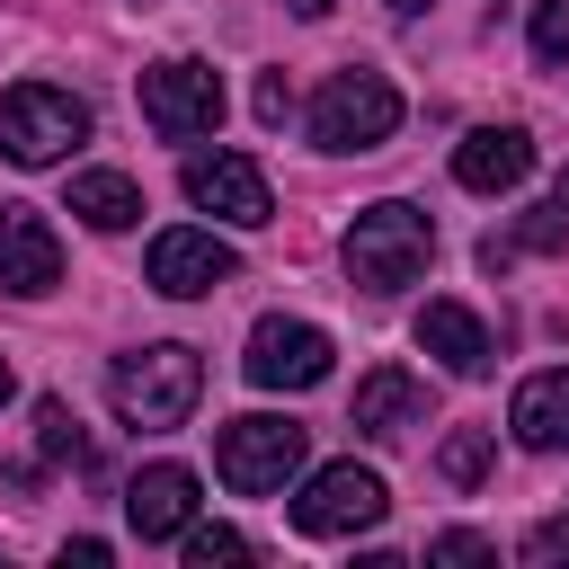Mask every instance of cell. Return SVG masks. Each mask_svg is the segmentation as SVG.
Wrapping results in <instances>:
<instances>
[{
	"instance_id": "cell-1",
	"label": "cell",
	"mask_w": 569,
	"mask_h": 569,
	"mask_svg": "<svg viewBox=\"0 0 569 569\" xmlns=\"http://www.w3.org/2000/svg\"><path fill=\"white\" fill-rule=\"evenodd\" d=\"M107 400H116V418H124V427H142V436L187 427V418H196V400H204V356H196V347H178V338L133 347V356H116Z\"/></svg>"
},
{
	"instance_id": "cell-2",
	"label": "cell",
	"mask_w": 569,
	"mask_h": 569,
	"mask_svg": "<svg viewBox=\"0 0 569 569\" xmlns=\"http://www.w3.org/2000/svg\"><path fill=\"white\" fill-rule=\"evenodd\" d=\"M427 258H436V222H427L418 204H400V196H382V204H365V213L347 222V276H356L365 293L418 284Z\"/></svg>"
},
{
	"instance_id": "cell-3",
	"label": "cell",
	"mask_w": 569,
	"mask_h": 569,
	"mask_svg": "<svg viewBox=\"0 0 569 569\" xmlns=\"http://www.w3.org/2000/svg\"><path fill=\"white\" fill-rule=\"evenodd\" d=\"M400 133V89L382 71H329L311 98V142L320 151H373Z\"/></svg>"
},
{
	"instance_id": "cell-4",
	"label": "cell",
	"mask_w": 569,
	"mask_h": 569,
	"mask_svg": "<svg viewBox=\"0 0 569 569\" xmlns=\"http://www.w3.org/2000/svg\"><path fill=\"white\" fill-rule=\"evenodd\" d=\"M382 516H391V489H382V471H365L356 453H347V462H320V471L302 480V498H293V533H311V542L373 533Z\"/></svg>"
},
{
	"instance_id": "cell-5",
	"label": "cell",
	"mask_w": 569,
	"mask_h": 569,
	"mask_svg": "<svg viewBox=\"0 0 569 569\" xmlns=\"http://www.w3.org/2000/svg\"><path fill=\"white\" fill-rule=\"evenodd\" d=\"M71 142H89V107H80L71 89H53V80H18V89L0 98V151H9L18 169L62 160Z\"/></svg>"
},
{
	"instance_id": "cell-6",
	"label": "cell",
	"mask_w": 569,
	"mask_h": 569,
	"mask_svg": "<svg viewBox=\"0 0 569 569\" xmlns=\"http://www.w3.org/2000/svg\"><path fill=\"white\" fill-rule=\"evenodd\" d=\"M142 124L160 133V142H204L213 124H222V71L213 62H151L142 71Z\"/></svg>"
},
{
	"instance_id": "cell-7",
	"label": "cell",
	"mask_w": 569,
	"mask_h": 569,
	"mask_svg": "<svg viewBox=\"0 0 569 569\" xmlns=\"http://www.w3.org/2000/svg\"><path fill=\"white\" fill-rule=\"evenodd\" d=\"M213 471H222V489L267 498V489H284L302 471V427L293 418H231L213 436Z\"/></svg>"
},
{
	"instance_id": "cell-8",
	"label": "cell",
	"mask_w": 569,
	"mask_h": 569,
	"mask_svg": "<svg viewBox=\"0 0 569 569\" xmlns=\"http://www.w3.org/2000/svg\"><path fill=\"white\" fill-rule=\"evenodd\" d=\"M329 329H311V320H284V311H267L258 329H249V356H240V373L258 382V391H311V382H329Z\"/></svg>"
},
{
	"instance_id": "cell-9",
	"label": "cell",
	"mask_w": 569,
	"mask_h": 569,
	"mask_svg": "<svg viewBox=\"0 0 569 569\" xmlns=\"http://www.w3.org/2000/svg\"><path fill=\"white\" fill-rule=\"evenodd\" d=\"M187 204H204L213 222H240V231L276 222V187L249 151H196L187 160Z\"/></svg>"
},
{
	"instance_id": "cell-10",
	"label": "cell",
	"mask_w": 569,
	"mask_h": 569,
	"mask_svg": "<svg viewBox=\"0 0 569 569\" xmlns=\"http://www.w3.org/2000/svg\"><path fill=\"white\" fill-rule=\"evenodd\" d=\"M142 276H151V293H169V302H196V293H213V284L240 276V249H231L222 231H160L151 258H142Z\"/></svg>"
},
{
	"instance_id": "cell-11",
	"label": "cell",
	"mask_w": 569,
	"mask_h": 569,
	"mask_svg": "<svg viewBox=\"0 0 569 569\" xmlns=\"http://www.w3.org/2000/svg\"><path fill=\"white\" fill-rule=\"evenodd\" d=\"M0 284L27 293V302L62 284V240H53V222L36 204H0Z\"/></svg>"
},
{
	"instance_id": "cell-12",
	"label": "cell",
	"mask_w": 569,
	"mask_h": 569,
	"mask_svg": "<svg viewBox=\"0 0 569 569\" xmlns=\"http://www.w3.org/2000/svg\"><path fill=\"white\" fill-rule=\"evenodd\" d=\"M124 525H133L142 542H178V533L196 525V471H187V462H142L133 489H124Z\"/></svg>"
},
{
	"instance_id": "cell-13",
	"label": "cell",
	"mask_w": 569,
	"mask_h": 569,
	"mask_svg": "<svg viewBox=\"0 0 569 569\" xmlns=\"http://www.w3.org/2000/svg\"><path fill=\"white\" fill-rule=\"evenodd\" d=\"M347 427H365L373 445H400V436H418V427H427V382H418V373H400V365H373V373L356 382V409H347Z\"/></svg>"
},
{
	"instance_id": "cell-14",
	"label": "cell",
	"mask_w": 569,
	"mask_h": 569,
	"mask_svg": "<svg viewBox=\"0 0 569 569\" xmlns=\"http://www.w3.org/2000/svg\"><path fill=\"white\" fill-rule=\"evenodd\" d=\"M525 169H533V133H525V124H480V133H462V151H453V178H462L471 196H507V187H525Z\"/></svg>"
},
{
	"instance_id": "cell-15",
	"label": "cell",
	"mask_w": 569,
	"mask_h": 569,
	"mask_svg": "<svg viewBox=\"0 0 569 569\" xmlns=\"http://www.w3.org/2000/svg\"><path fill=\"white\" fill-rule=\"evenodd\" d=\"M418 347H427L445 373H462V382L498 365V338H489L480 311H462V302H427V311H418Z\"/></svg>"
},
{
	"instance_id": "cell-16",
	"label": "cell",
	"mask_w": 569,
	"mask_h": 569,
	"mask_svg": "<svg viewBox=\"0 0 569 569\" xmlns=\"http://www.w3.org/2000/svg\"><path fill=\"white\" fill-rule=\"evenodd\" d=\"M507 427H516V445H533V453H569V365L525 373L516 400H507Z\"/></svg>"
},
{
	"instance_id": "cell-17",
	"label": "cell",
	"mask_w": 569,
	"mask_h": 569,
	"mask_svg": "<svg viewBox=\"0 0 569 569\" xmlns=\"http://www.w3.org/2000/svg\"><path fill=\"white\" fill-rule=\"evenodd\" d=\"M71 213H80L89 231H124V222H142V187H133L124 169H80V178H71Z\"/></svg>"
},
{
	"instance_id": "cell-18",
	"label": "cell",
	"mask_w": 569,
	"mask_h": 569,
	"mask_svg": "<svg viewBox=\"0 0 569 569\" xmlns=\"http://www.w3.org/2000/svg\"><path fill=\"white\" fill-rule=\"evenodd\" d=\"M560 240H569V213H560V204H533L516 231H489V240H480V267H489V276H507L525 249H560Z\"/></svg>"
},
{
	"instance_id": "cell-19",
	"label": "cell",
	"mask_w": 569,
	"mask_h": 569,
	"mask_svg": "<svg viewBox=\"0 0 569 569\" xmlns=\"http://www.w3.org/2000/svg\"><path fill=\"white\" fill-rule=\"evenodd\" d=\"M36 453L44 462H89V436H80V418L62 400H36Z\"/></svg>"
},
{
	"instance_id": "cell-20",
	"label": "cell",
	"mask_w": 569,
	"mask_h": 569,
	"mask_svg": "<svg viewBox=\"0 0 569 569\" xmlns=\"http://www.w3.org/2000/svg\"><path fill=\"white\" fill-rule=\"evenodd\" d=\"M489 453H498V445H489V427H453V436H445V453H436V471H445L453 489H471V480L489 471Z\"/></svg>"
},
{
	"instance_id": "cell-21",
	"label": "cell",
	"mask_w": 569,
	"mask_h": 569,
	"mask_svg": "<svg viewBox=\"0 0 569 569\" xmlns=\"http://www.w3.org/2000/svg\"><path fill=\"white\" fill-rule=\"evenodd\" d=\"M178 551H187V569H213V560H249V533H231V525H187Z\"/></svg>"
},
{
	"instance_id": "cell-22",
	"label": "cell",
	"mask_w": 569,
	"mask_h": 569,
	"mask_svg": "<svg viewBox=\"0 0 569 569\" xmlns=\"http://www.w3.org/2000/svg\"><path fill=\"white\" fill-rule=\"evenodd\" d=\"M533 62H569V0H533Z\"/></svg>"
},
{
	"instance_id": "cell-23",
	"label": "cell",
	"mask_w": 569,
	"mask_h": 569,
	"mask_svg": "<svg viewBox=\"0 0 569 569\" xmlns=\"http://www.w3.org/2000/svg\"><path fill=\"white\" fill-rule=\"evenodd\" d=\"M427 560H498V542H489V533H462V525H453V533H436V542H427Z\"/></svg>"
},
{
	"instance_id": "cell-24",
	"label": "cell",
	"mask_w": 569,
	"mask_h": 569,
	"mask_svg": "<svg viewBox=\"0 0 569 569\" xmlns=\"http://www.w3.org/2000/svg\"><path fill=\"white\" fill-rule=\"evenodd\" d=\"M525 560H533V569H560V560H569V525H533V533H525Z\"/></svg>"
},
{
	"instance_id": "cell-25",
	"label": "cell",
	"mask_w": 569,
	"mask_h": 569,
	"mask_svg": "<svg viewBox=\"0 0 569 569\" xmlns=\"http://www.w3.org/2000/svg\"><path fill=\"white\" fill-rule=\"evenodd\" d=\"M293 116V89H284V71H267L258 80V124H284Z\"/></svg>"
},
{
	"instance_id": "cell-26",
	"label": "cell",
	"mask_w": 569,
	"mask_h": 569,
	"mask_svg": "<svg viewBox=\"0 0 569 569\" xmlns=\"http://www.w3.org/2000/svg\"><path fill=\"white\" fill-rule=\"evenodd\" d=\"M284 9H293V18H329L338 0H284Z\"/></svg>"
},
{
	"instance_id": "cell-27",
	"label": "cell",
	"mask_w": 569,
	"mask_h": 569,
	"mask_svg": "<svg viewBox=\"0 0 569 569\" xmlns=\"http://www.w3.org/2000/svg\"><path fill=\"white\" fill-rule=\"evenodd\" d=\"M382 9H391V18H418V9H427V0H382Z\"/></svg>"
},
{
	"instance_id": "cell-28",
	"label": "cell",
	"mask_w": 569,
	"mask_h": 569,
	"mask_svg": "<svg viewBox=\"0 0 569 569\" xmlns=\"http://www.w3.org/2000/svg\"><path fill=\"white\" fill-rule=\"evenodd\" d=\"M551 204H560V213H569V169H560V187H551Z\"/></svg>"
},
{
	"instance_id": "cell-29",
	"label": "cell",
	"mask_w": 569,
	"mask_h": 569,
	"mask_svg": "<svg viewBox=\"0 0 569 569\" xmlns=\"http://www.w3.org/2000/svg\"><path fill=\"white\" fill-rule=\"evenodd\" d=\"M0 400H9V356H0Z\"/></svg>"
}]
</instances>
